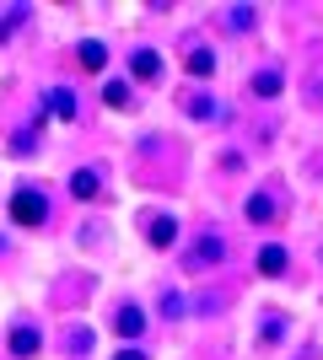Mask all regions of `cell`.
I'll list each match as a JSON object with an SVG mask.
<instances>
[{
	"label": "cell",
	"instance_id": "8",
	"mask_svg": "<svg viewBox=\"0 0 323 360\" xmlns=\"http://www.w3.org/2000/svg\"><path fill=\"white\" fill-rule=\"evenodd\" d=\"M70 194H76V199H97V172H92V167H81L76 178H70Z\"/></svg>",
	"mask_w": 323,
	"mask_h": 360
},
{
	"label": "cell",
	"instance_id": "5",
	"mask_svg": "<svg viewBox=\"0 0 323 360\" xmlns=\"http://www.w3.org/2000/svg\"><path fill=\"white\" fill-rule=\"evenodd\" d=\"M38 345H44V339H38V328H11V355H38Z\"/></svg>",
	"mask_w": 323,
	"mask_h": 360
},
{
	"label": "cell",
	"instance_id": "2",
	"mask_svg": "<svg viewBox=\"0 0 323 360\" xmlns=\"http://www.w3.org/2000/svg\"><path fill=\"white\" fill-rule=\"evenodd\" d=\"M221 258H227V242L221 237H200L194 253H189V269H205V264H221Z\"/></svg>",
	"mask_w": 323,
	"mask_h": 360
},
{
	"label": "cell",
	"instance_id": "4",
	"mask_svg": "<svg viewBox=\"0 0 323 360\" xmlns=\"http://www.w3.org/2000/svg\"><path fill=\"white\" fill-rule=\"evenodd\" d=\"M113 328H119L124 339H135V333L146 328V312H140V307H119V317H113Z\"/></svg>",
	"mask_w": 323,
	"mask_h": 360
},
{
	"label": "cell",
	"instance_id": "9",
	"mask_svg": "<svg viewBox=\"0 0 323 360\" xmlns=\"http://www.w3.org/2000/svg\"><path fill=\"white\" fill-rule=\"evenodd\" d=\"M270 215H275V199H270V194H253V199H248V221H253V226H264Z\"/></svg>",
	"mask_w": 323,
	"mask_h": 360
},
{
	"label": "cell",
	"instance_id": "13",
	"mask_svg": "<svg viewBox=\"0 0 323 360\" xmlns=\"http://www.w3.org/2000/svg\"><path fill=\"white\" fill-rule=\"evenodd\" d=\"M253 91H259V97H275V91H280V70H264V75H253Z\"/></svg>",
	"mask_w": 323,
	"mask_h": 360
},
{
	"label": "cell",
	"instance_id": "6",
	"mask_svg": "<svg viewBox=\"0 0 323 360\" xmlns=\"http://www.w3.org/2000/svg\"><path fill=\"white\" fill-rule=\"evenodd\" d=\"M172 242H178V221L156 215V221H151V248H172Z\"/></svg>",
	"mask_w": 323,
	"mask_h": 360
},
{
	"label": "cell",
	"instance_id": "16",
	"mask_svg": "<svg viewBox=\"0 0 323 360\" xmlns=\"http://www.w3.org/2000/svg\"><path fill=\"white\" fill-rule=\"evenodd\" d=\"M113 360H146V355H140V349H119Z\"/></svg>",
	"mask_w": 323,
	"mask_h": 360
},
{
	"label": "cell",
	"instance_id": "15",
	"mask_svg": "<svg viewBox=\"0 0 323 360\" xmlns=\"http://www.w3.org/2000/svg\"><path fill=\"white\" fill-rule=\"evenodd\" d=\"M189 113H194V119H210L215 103H210V97H194V103H189Z\"/></svg>",
	"mask_w": 323,
	"mask_h": 360
},
{
	"label": "cell",
	"instance_id": "11",
	"mask_svg": "<svg viewBox=\"0 0 323 360\" xmlns=\"http://www.w3.org/2000/svg\"><path fill=\"white\" fill-rule=\"evenodd\" d=\"M286 269V248H264L259 253V274H280Z\"/></svg>",
	"mask_w": 323,
	"mask_h": 360
},
{
	"label": "cell",
	"instance_id": "7",
	"mask_svg": "<svg viewBox=\"0 0 323 360\" xmlns=\"http://www.w3.org/2000/svg\"><path fill=\"white\" fill-rule=\"evenodd\" d=\"M76 60H81V65H87V70H103V65H108V49H103V44H97V38H87V44H81V49H76Z\"/></svg>",
	"mask_w": 323,
	"mask_h": 360
},
{
	"label": "cell",
	"instance_id": "12",
	"mask_svg": "<svg viewBox=\"0 0 323 360\" xmlns=\"http://www.w3.org/2000/svg\"><path fill=\"white\" fill-rule=\"evenodd\" d=\"M49 108H54V113H60V119H76V97H70V91H49Z\"/></svg>",
	"mask_w": 323,
	"mask_h": 360
},
{
	"label": "cell",
	"instance_id": "1",
	"mask_svg": "<svg viewBox=\"0 0 323 360\" xmlns=\"http://www.w3.org/2000/svg\"><path fill=\"white\" fill-rule=\"evenodd\" d=\"M11 221H16V226H44V221H49V199L38 194V188L11 194Z\"/></svg>",
	"mask_w": 323,
	"mask_h": 360
},
{
	"label": "cell",
	"instance_id": "3",
	"mask_svg": "<svg viewBox=\"0 0 323 360\" xmlns=\"http://www.w3.org/2000/svg\"><path fill=\"white\" fill-rule=\"evenodd\" d=\"M156 70H162V54H156V49H135L129 75H135V81H156Z\"/></svg>",
	"mask_w": 323,
	"mask_h": 360
},
{
	"label": "cell",
	"instance_id": "14",
	"mask_svg": "<svg viewBox=\"0 0 323 360\" xmlns=\"http://www.w3.org/2000/svg\"><path fill=\"white\" fill-rule=\"evenodd\" d=\"M103 103L108 108H124V103H129V86H124V81H108V86H103Z\"/></svg>",
	"mask_w": 323,
	"mask_h": 360
},
{
	"label": "cell",
	"instance_id": "10",
	"mask_svg": "<svg viewBox=\"0 0 323 360\" xmlns=\"http://www.w3.org/2000/svg\"><path fill=\"white\" fill-rule=\"evenodd\" d=\"M184 70H189V75H200V81H205V75L215 70V54H210V49H194V54H189V65H184Z\"/></svg>",
	"mask_w": 323,
	"mask_h": 360
}]
</instances>
